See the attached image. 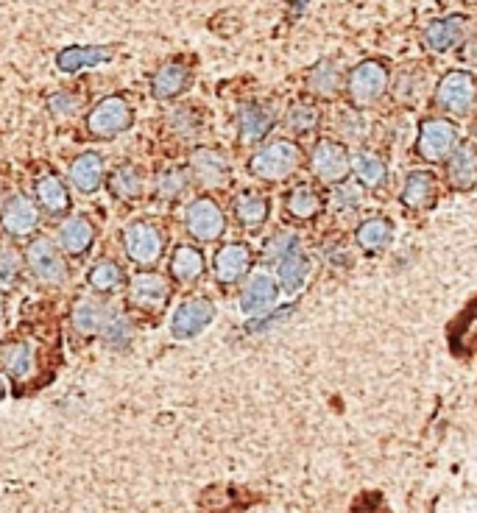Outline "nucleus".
<instances>
[{
	"mask_svg": "<svg viewBox=\"0 0 477 513\" xmlns=\"http://www.w3.org/2000/svg\"><path fill=\"white\" fill-rule=\"evenodd\" d=\"M112 53H115L112 48H81V45H73V48H65L56 56V67L62 73H79L84 67L112 62Z\"/></svg>",
	"mask_w": 477,
	"mask_h": 513,
	"instance_id": "nucleus-24",
	"label": "nucleus"
},
{
	"mask_svg": "<svg viewBox=\"0 0 477 513\" xmlns=\"http://www.w3.org/2000/svg\"><path fill=\"white\" fill-rule=\"evenodd\" d=\"M101 338H104V343L109 346V349L123 352L134 338V324L129 321V318L123 316V313H112L109 321L104 324V329H101Z\"/></svg>",
	"mask_w": 477,
	"mask_h": 513,
	"instance_id": "nucleus-33",
	"label": "nucleus"
},
{
	"mask_svg": "<svg viewBox=\"0 0 477 513\" xmlns=\"http://www.w3.org/2000/svg\"><path fill=\"white\" fill-rule=\"evenodd\" d=\"M472 132H475V137H477V120H475V129H472Z\"/></svg>",
	"mask_w": 477,
	"mask_h": 513,
	"instance_id": "nucleus-50",
	"label": "nucleus"
},
{
	"mask_svg": "<svg viewBox=\"0 0 477 513\" xmlns=\"http://www.w3.org/2000/svg\"><path fill=\"white\" fill-rule=\"evenodd\" d=\"M232 210H235L238 224H243L246 229H260L268 218V198L257 190H243L240 196H235Z\"/></svg>",
	"mask_w": 477,
	"mask_h": 513,
	"instance_id": "nucleus-25",
	"label": "nucleus"
},
{
	"mask_svg": "<svg viewBox=\"0 0 477 513\" xmlns=\"http://www.w3.org/2000/svg\"><path fill=\"white\" fill-rule=\"evenodd\" d=\"M318 118H321V112H318L316 104L296 101V104H291V109H288V118H285V123H288V129H291L293 134H307L316 129Z\"/></svg>",
	"mask_w": 477,
	"mask_h": 513,
	"instance_id": "nucleus-36",
	"label": "nucleus"
},
{
	"mask_svg": "<svg viewBox=\"0 0 477 513\" xmlns=\"http://www.w3.org/2000/svg\"><path fill=\"white\" fill-rule=\"evenodd\" d=\"M190 168L204 187H221L229 179V159L215 148H199L190 154Z\"/></svg>",
	"mask_w": 477,
	"mask_h": 513,
	"instance_id": "nucleus-15",
	"label": "nucleus"
},
{
	"mask_svg": "<svg viewBox=\"0 0 477 513\" xmlns=\"http://www.w3.org/2000/svg\"><path fill=\"white\" fill-rule=\"evenodd\" d=\"M433 198H436V179H433V173L413 171L405 179V187H402V204L405 207L424 210Z\"/></svg>",
	"mask_w": 477,
	"mask_h": 513,
	"instance_id": "nucleus-27",
	"label": "nucleus"
},
{
	"mask_svg": "<svg viewBox=\"0 0 477 513\" xmlns=\"http://www.w3.org/2000/svg\"><path fill=\"white\" fill-rule=\"evenodd\" d=\"M285 210L291 218L296 221H310V218H316L318 210H321V198L313 187L307 185H299L293 187L288 198H285Z\"/></svg>",
	"mask_w": 477,
	"mask_h": 513,
	"instance_id": "nucleus-30",
	"label": "nucleus"
},
{
	"mask_svg": "<svg viewBox=\"0 0 477 513\" xmlns=\"http://www.w3.org/2000/svg\"><path fill=\"white\" fill-rule=\"evenodd\" d=\"M279 282L285 290H299L305 285V279L310 277V257L302 254V251H293L291 257H285L282 263L277 265Z\"/></svg>",
	"mask_w": 477,
	"mask_h": 513,
	"instance_id": "nucleus-32",
	"label": "nucleus"
},
{
	"mask_svg": "<svg viewBox=\"0 0 477 513\" xmlns=\"http://www.w3.org/2000/svg\"><path fill=\"white\" fill-rule=\"evenodd\" d=\"M352 171L358 173V179H360V185H366V187H380L385 182V165H383V159L380 157H374V154H358V157L352 159Z\"/></svg>",
	"mask_w": 477,
	"mask_h": 513,
	"instance_id": "nucleus-35",
	"label": "nucleus"
},
{
	"mask_svg": "<svg viewBox=\"0 0 477 513\" xmlns=\"http://www.w3.org/2000/svg\"><path fill=\"white\" fill-rule=\"evenodd\" d=\"M355 237H358L360 249L380 251L391 243V237H394V226L388 224L385 218H369V221H363V224L358 226Z\"/></svg>",
	"mask_w": 477,
	"mask_h": 513,
	"instance_id": "nucleus-31",
	"label": "nucleus"
},
{
	"mask_svg": "<svg viewBox=\"0 0 477 513\" xmlns=\"http://www.w3.org/2000/svg\"><path fill=\"white\" fill-rule=\"evenodd\" d=\"M120 285H123V268L118 263H112V260L98 263L90 271V288L95 293H115Z\"/></svg>",
	"mask_w": 477,
	"mask_h": 513,
	"instance_id": "nucleus-37",
	"label": "nucleus"
},
{
	"mask_svg": "<svg viewBox=\"0 0 477 513\" xmlns=\"http://www.w3.org/2000/svg\"><path fill=\"white\" fill-rule=\"evenodd\" d=\"M475 335H477V321H475Z\"/></svg>",
	"mask_w": 477,
	"mask_h": 513,
	"instance_id": "nucleus-51",
	"label": "nucleus"
},
{
	"mask_svg": "<svg viewBox=\"0 0 477 513\" xmlns=\"http://www.w3.org/2000/svg\"><path fill=\"white\" fill-rule=\"evenodd\" d=\"M3 396H6V380L0 377V402H3Z\"/></svg>",
	"mask_w": 477,
	"mask_h": 513,
	"instance_id": "nucleus-48",
	"label": "nucleus"
},
{
	"mask_svg": "<svg viewBox=\"0 0 477 513\" xmlns=\"http://www.w3.org/2000/svg\"><path fill=\"white\" fill-rule=\"evenodd\" d=\"M466 59H469V62H477V42L475 40L469 42V48H466Z\"/></svg>",
	"mask_w": 477,
	"mask_h": 513,
	"instance_id": "nucleus-47",
	"label": "nucleus"
},
{
	"mask_svg": "<svg viewBox=\"0 0 477 513\" xmlns=\"http://www.w3.org/2000/svg\"><path fill=\"white\" fill-rule=\"evenodd\" d=\"M185 226H187V232H190V237L210 243V240H218V237L224 235L226 218H224V212H221V207H218L212 198L201 196L187 207Z\"/></svg>",
	"mask_w": 477,
	"mask_h": 513,
	"instance_id": "nucleus-8",
	"label": "nucleus"
},
{
	"mask_svg": "<svg viewBox=\"0 0 477 513\" xmlns=\"http://www.w3.org/2000/svg\"><path fill=\"white\" fill-rule=\"evenodd\" d=\"M204 274V254L196 246H179L171 254V277L182 285H190Z\"/></svg>",
	"mask_w": 477,
	"mask_h": 513,
	"instance_id": "nucleus-28",
	"label": "nucleus"
},
{
	"mask_svg": "<svg viewBox=\"0 0 477 513\" xmlns=\"http://www.w3.org/2000/svg\"><path fill=\"white\" fill-rule=\"evenodd\" d=\"M299 162H302L299 145H293L291 140H274L254 154L249 171L263 182H285L288 176L296 173Z\"/></svg>",
	"mask_w": 477,
	"mask_h": 513,
	"instance_id": "nucleus-1",
	"label": "nucleus"
},
{
	"mask_svg": "<svg viewBox=\"0 0 477 513\" xmlns=\"http://www.w3.org/2000/svg\"><path fill=\"white\" fill-rule=\"evenodd\" d=\"M70 185L76 187L79 193L84 196H90L95 193L101 182H104V159L93 154V151H87V154H79V157L73 159V165H70Z\"/></svg>",
	"mask_w": 477,
	"mask_h": 513,
	"instance_id": "nucleus-17",
	"label": "nucleus"
},
{
	"mask_svg": "<svg viewBox=\"0 0 477 513\" xmlns=\"http://www.w3.org/2000/svg\"><path fill=\"white\" fill-rule=\"evenodd\" d=\"M293 251H299V235L296 232H277L265 243V260L279 265L285 257H291Z\"/></svg>",
	"mask_w": 477,
	"mask_h": 513,
	"instance_id": "nucleus-38",
	"label": "nucleus"
},
{
	"mask_svg": "<svg viewBox=\"0 0 477 513\" xmlns=\"http://www.w3.org/2000/svg\"><path fill=\"white\" fill-rule=\"evenodd\" d=\"M3 310H6V302H3V293H0V321H3Z\"/></svg>",
	"mask_w": 477,
	"mask_h": 513,
	"instance_id": "nucleus-49",
	"label": "nucleus"
},
{
	"mask_svg": "<svg viewBox=\"0 0 477 513\" xmlns=\"http://www.w3.org/2000/svg\"><path fill=\"white\" fill-rule=\"evenodd\" d=\"M190 87V70L182 62H168L162 65L154 73V81H151V93L159 101H171L176 95H182Z\"/></svg>",
	"mask_w": 477,
	"mask_h": 513,
	"instance_id": "nucleus-19",
	"label": "nucleus"
},
{
	"mask_svg": "<svg viewBox=\"0 0 477 513\" xmlns=\"http://www.w3.org/2000/svg\"><path fill=\"white\" fill-rule=\"evenodd\" d=\"M291 313H293V307L288 304V307H282L279 313H268L265 318H257V321H252V324L246 327V332H265V329L277 327L279 321H285V318L291 316Z\"/></svg>",
	"mask_w": 477,
	"mask_h": 513,
	"instance_id": "nucleus-45",
	"label": "nucleus"
},
{
	"mask_svg": "<svg viewBox=\"0 0 477 513\" xmlns=\"http://www.w3.org/2000/svg\"><path fill=\"white\" fill-rule=\"evenodd\" d=\"M168 296H171V288L168 282L159 277V274H151V271H143L132 277V285H129V302L140 310H162L168 304Z\"/></svg>",
	"mask_w": 477,
	"mask_h": 513,
	"instance_id": "nucleus-13",
	"label": "nucleus"
},
{
	"mask_svg": "<svg viewBox=\"0 0 477 513\" xmlns=\"http://www.w3.org/2000/svg\"><path fill=\"white\" fill-rule=\"evenodd\" d=\"M168 126H171L173 132L179 134V137H196L201 132V120L199 115L193 112V109H173L171 115H168Z\"/></svg>",
	"mask_w": 477,
	"mask_h": 513,
	"instance_id": "nucleus-40",
	"label": "nucleus"
},
{
	"mask_svg": "<svg viewBox=\"0 0 477 513\" xmlns=\"http://www.w3.org/2000/svg\"><path fill=\"white\" fill-rule=\"evenodd\" d=\"M455 143H458V132H455L450 120L430 118L422 123L416 151L427 162H444V159H450L455 154Z\"/></svg>",
	"mask_w": 477,
	"mask_h": 513,
	"instance_id": "nucleus-6",
	"label": "nucleus"
},
{
	"mask_svg": "<svg viewBox=\"0 0 477 513\" xmlns=\"http://www.w3.org/2000/svg\"><path fill=\"white\" fill-rule=\"evenodd\" d=\"M477 98V87L475 79L464 73V70H455V73H447L441 84H438V93H436V104L438 109H444V112H450L455 118H461L466 115L472 106H475Z\"/></svg>",
	"mask_w": 477,
	"mask_h": 513,
	"instance_id": "nucleus-4",
	"label": "nucleus"
},
{
	"mask_svg": "<svg viewBox=\"0 0 477 513\" xmlns=\"http://www.w3.org/2000/svg\"><path fill=\"white\" fill-rule=\"evenodd\" d=\"M26 265L34 277L45 285H62L67 279V265L62 251L56 249L51 237H34L26 249Z\"/></svg>",
	"mask_w": 477,
	"mask_h": 513,
	"instance_id": "nucleus-3",
	"label": "nucleus"
},
{
	"mask_svg": "<svg viewBox=\"0 0 477 513\" xmlns=\"http://www.w3.org/2000/svg\"><path fill=\"white\" fill-rule=\"evenodd\" d=\"M388 87V70L380 62H360L352 73H349V98L355 106L374 104Z\"/></svg>",
	"mask_w": 477,
	"mask_h": 513,
	"instance_id": "nucleus-7",
	"label": "nucleus"
},
{
	"mask_svg": "<svg viewBox=\"0 0 477 513\" xmlns=\"http://www.w3.org/2000/svg\"><path fill=\"white\" fill-rule=\"evenodd\" d=\"M109 190L118 198H137L143 193V173L134 165H120L118 171L109 176Z\"/></svg>",
	"mask_w": 477,
	"mask_h": 513,
	"instance_id": "nucleus-34",
	"label": "nucleus"
},
{
	"mask_svg": "<svg viewBox=\"0 0 477 513\" xmlns=\"http://www.w3.org/2000/svg\"><path fill=\"white\" fill-rule=\"evenodd\" d=\"M37 224H40V210L28 196H12L6 201L3 212H0L3 232H9L14 237L31 235L37 229Z\"/></svg>",
	"mask_w": 477,
	"mask_h": 513,
	"instance_id": "nucleus-12",
	"label": "nucleus"
},
{
	"mask_svg": "<svg viewBox=\"0 0 477 513\" xmlns=\"http://www.w3.org/2000/svg\"><path fill=\"white\" fill-rule=\"evenodd\" d=\"M341 84H344V76H341L338 65L330 62V59L318 62V65L307 73V87H310V93L321 95V98H332V95L341 90Z\"/></svg>",
	"mask_w": 477,
	"mask_h": 513,
	"instance_id": "nucleus-29",
	"label": "nucleus"
},
{
	"mask_svg": "<svg viewBox=\"0 0 477 513\" xmlns=\"http://www.w3.org/2000/svg\"><path fill=\"white\" fill-rule=\"evenodd\" d=\"M341 132L349 137V140H360L363 134L369 132V123L355 115V112H344V118H341V126H338Z\"/></svg>",
	"mask_w": 477,
	"mask_h": 513,
	"instance_id": "nucleus-44",
	"label": "nucleus"
},
{
	"mask_svg": "<svg viewBox=\"0 0 477 513\" xmlns=\"http://www.w3.org/2000/svg\"><path fill=\"white\" fill-rule=\"evenodd\" d=\"M332 204H335V210L338 212H352L360 207V193L355 187H338L335 193H332Z\"/></svg>",
	"mask_w": 477,
	"mask_h": 513,
	"instance_id": "nucleus-43",
	"label": "nucleus"
},
{
	"mask_svg": "<svg viewBox=\"0 0 477 513\" xmlns=\"http://www.w3.org/2000/svg\"><path fill=\"white\" fill-rule=\"evenodd\" d=\"M461 40H464V17L461 14L436 20V23H430L427 31H424V45L433 53L450 51L452 45H458Z\"/></svg>",
	"mask_w": 477,
	"mask_h": 513,
	"instance_id": "nucleus-21",
	"label": "nucleus"
},
{
	"mask_svg": "<svg viewBox=\"0 0 477 513\" xmlns=\"http://www.w3.org/2000/svg\"><path fill=\"white\" fill-rule=\"evenodd\" d=\"M277 282L268 277V274H254L249 282H246V288L240 293V310L246 313V316L260 318L265 313H271L274 307H277Z\"/></svg>",
	"mask_w": 477,
	"mask_h": 513,
	"instance_id": "nucleus-11",
	"label": "nucleus"
},
{
	"mask_svg": "<svg viewBox=\"0 0 477 513\" xmlns=\"http://www.w3.org/2000/svg\"><path fill=\"white\" fill-rule=\"evenodd\" d=\"M212 268H215L218 282L232 285V282H238V279L252 268V249L243 246V243H226V246H221L218 254H215Z\"/></svg>",
	"mask_w": 477,
	"mask_h": 513,
	"instance_id": "nucleus-14",
	"label": "nucleus"
},
{
	"mask_svg": "<svg viewBox=\"0 0 477 513\" xmlns=\"http://www.w3.org/2000/svg\"><path fill=\"white\" fill-rule=\"evenodd\" d=\"M56 237H59V246H62V251L73 254V257H81V254H87V251L93 249L95 226L90 224L87 218L73 215V218H65V221L59 224Z\"/></svg>",
	"mask_w": 477,
	"mask_h": 513,
	"instance_id": "nucleus-16",
	"label": "nucleus"
},
{
	"mask_svg": "<svg viewBox=\"0 0 477 513\" xmlns=\"http://www.w3.org/2000/svg\"><path fill=\"white\" fill-rule=\"evenodd\" d=\"M352 513H388V508H383V505H358Z\"/></svg>",
	"mask_w": 477,
	"mask_h": 513,
	"instance_id": "nucleus-46",
	"label": "nucleus"
},
{
	"mask_svg": "<svg viewBox=\"0 0 477 513\" xmlns=\"http://www.w3.org/2000/svg\"><path fill=\"white\" fill-rule=\"evenodd\" d=\"M34 193H37V204L42 207V212H48V215H65L70 210L65 182L53 173H42L34 185Z\"/></svg>",
	"mask_w": 477,
	"mask_h": 513,
	"instance_id": "nucleus-22",
	"label": "nucleus"
},
{
	"mask_svg": "<svg viewBox=\"0 0 477 513\" xmlns=\"http://www.w3.org/2000/svg\"><path fill=\"white\" fill-rule=\"evenodd\" d=\"M48 109H51V115H56V118H70L79 109V98L73 93H56L48 98Z\"/></svg>",
	"mask_w": 477,
	"mask_h": 513,
	"instance_id": "nucleus-42",
	"label": "nucleus"
},
{
	"mask_svg": "<svg viewBox=\"0 0 477 513\" xmlns=\"http://www.w3.org/2000/svg\"><path fill=\"white\" fill-rule=\"evenodd\" d=\"M132 120V106L118 95H112V98H104L101 104H95L93 112L87 115V132L98 140H112V137L126 132L132 126Z\"/></svg>",
	"mask_w": 477,
	"mask_h": 513,
	"instance_id": "nucleus-2",
	"label": "nucleus"
},
{
	"mask_svg": "<svg viewBox=\"0 0 477 513\" xmlns=\"http://www.w3.org/2000/svg\"><path fill=\"white\" fill-rule=\"evenodd\" d=\"M109 316H112V310H109L104 302H98V299H93V296H84V299L76 302V307H73V316L70 318H73V327H76L79 335L93 338V335H98V332L104 329Z\"/></svg>",
	"mask_w": 477,
	"mask_h": 513,
	"instance_id": "nucleus-20",
	"label": "nucleus"
},
{
	"mask_svg": "<svg viewBox=\"0 0 477 513\" xmlns=\"http://www.w3.org/2000/svg\"><path fill=\"white\" fill-rule=\"evenodd\" d=\"M187 190V173L182 168H168L157 176L159 198H179Z\"/></svg>",
	"mask_w": 477,
	"mask_h": 513,
	"instance_id": "nucleus-39",
	"label": "nucleus"
},
{
	"mask_svg": "<svg viewBox=\"0 0 477 513\" xmlns=\"http://www.w3.org/2000/svg\"><path fill=\"white\" fill-rule=\"evenodd\" d=\"M123 246H126V254L132 257V263L154 265L162 257L165 237H162V232L154 224L134 221L132 226L123 229Z\"/></svg>",
	"mask_w": 477,
	"mask_h": 513,
	"instance_id": "nucleus-5",
	"label": "nucleus"
},
{
	"mask_svg": "<svg viewBox=\"0 0 477 513\" xmlns=\"http://www.w3.org/2000/svg\"><path fill=\"white\" fill-rule=\"evenodd\" d=\"M215 318V307L210 299H187L171 318V335L176 341H190L199 332L210 327V321Z\"/></svg>",
	"mask_w": 477,
	"mask_h": 513,
	"instance_id": "nucleus-10",
	"label": "nucleus"
},
{
	"mask_svg": "<svg viewBox=\"0 0 477 513\" xmlns=\"http://www.w3.org/2000/svg\"><path fill=\"white\" fill-rule=\"evenodd\" d=\"M240 143H260L265 134L274 129V115L263 104H243L238 112Z\"/></svg>",
	"mask_w": 477,
	"mask_h": 513,
	"instance_id": "nucleus-18",
	"label": "nucleus"
},
{
	"mask_svg": "<svg viewBox=\"0 0 477 513\" xmlns=\"http://www.w3.org/2000/svg\"><path fill=\"white\" fill-rule=\"evenodd\" d=\"M447 176L455 190H472L477 185V148L475 145H461L455 148L447 165Z\"/></svg>",
	"mask_w": 477,
	"mask_h": 513,
	"instance_id": "nucleus-23",
	"label": "nucleus"
},
{
	"mask_svg": "<svg viewBox=\"0 0 477 513\" xmlns=\"http://www.w3.org/2000/svg\"><path fill=\"white\" fill-rule=\"evenodd\" d=\"M20 277V254L12 246L0 249V288H12Z\"/></svg>",
	"mask_w": 477,
	"mask_h": 513,
	"instance_id": "nucleus-41",
	"label": "nucleus"
},
{
	"mask_svg": "<svg viewBox=\"0 0 477 513\" xmlns=\"http://www.w3.org/2000/svg\"><path fill=\"white\" fill-rule=\"evenodd\" d=\"M310 171L321 182H341L346 173L352 171V159L341 143L318 140L310 151Z\"/></svg>",
	"mask_w": 477,
	"mask_h": 513,
	"instance_id": "nucleus-9",
	"label": "nucleus"
},
{
	"mask_svg": "<svg viewBox=\"0 0 477 513\" xmlns=\"http://www.w3.org/2000/svg\"><path fill=\"white\" fill-rule=\"evenodd\" d=\"M0 369L6 371L12 380H26L28 374L34 371V349L28 343H6L0 349Z\"/></svg>",
	"mask_w": 477,
	"mask_h": 513,
	"instance_id": "nucleus-26",
	"label": "nucleus"
}]
</instances>
